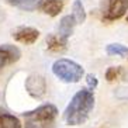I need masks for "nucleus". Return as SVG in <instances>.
<instances>
[{
  "label": "nucleus",
  "mask_w": 128,
  "mask_h": 128,
  "mask_svg": "<svg viewBox=\"0 0 128 128\" xmlns=\"http://www.w3.org/2000/svg\"><path fill=\"white\" fill-rule=\"evenodd\" d=\"M94 107L93 92L89 89H82L72 97L64 113V118L69 125H79L87 120L90 111Z\"/></svg>",
  "instance_id": "nucleus-1"
},
{
  "label": "nucleus",
  "mask_w": 128,
  "mask_h": 128,
  "mask_svg": "<svg viewBox=\"0 0 128 128\" xmlns=\"http://www.w3.org/2000/svg\"><path fill=\"white\" fill-rule=\"evenodd\" d=\"M58 116V110L54 104H42L32 111L23 113L26 120L24 128H51Z\"/></svg>",
  "instance_id": "nucleus-2"
},
{
  "label": "nucleus",
  "mask_w": 128,
  "mask_h": 128,
  "mask_svg": "<svg viewBox=\"0 0 128 128\" xmlns=\"http://www.w3.org/2000/svg\"><path fill=\"white\" fill-rule=\"evenodd\" d=\"M52 72L56 78H59L60 80L66 83L79 82L84 73L83 68L79 64H76L70 59H66V58H60V59L55 60L52 65Z\"/></svg>",
  "instance_id": "nucleus-3"
},
{
  "label": "nucleus",
  "mask_w": 128,
  "mask_h": 128,
  "mask_svg": "<svg viewBox=\"0 0 128 128\" xmlns=\"http://www.w3.org/2000/svg\"><path fill=\"white\" fill-rule=\"evenodd\" d=\"M127 10H128V0H108L103 18L106 21L118 20L127 13Z\"/></svg>",
  "instance_id": "nucleus-4"
},
{
  "label": "nucleus",
  "mask_w": 128,
  "mask_h": 128,
  "mask_svg": "<svg viewBox=\"0 0 128 128\" xmlns=\"http://www.w3.org/2000/svg\"><path fill=\"white\" fill-rule=\"evenodd\" d=\"M26 89H27V92H28L30 96H32V97H35V98H40V97H42L46 92V82L41 75L34 73V75H30L27 78Z\"/></svg>",
  "instance_id": "nucleus-5"
},
{
  "label": "nucleus",
  "mask_w": 128,
  "mask_h": 128,
  "mask_svg": "<svg viewBox=\"0 0 128 128\" xmlns=\"http://www.w3.org/2000/svg\"><path fill=\"white\" fill-rule=\"evenodd\" d=\"M20 56H21V51L16 45H10V44L0 45V69L17 62Z\"/></svg>",
  "instance_id": "nucleus-6"
},
{
  "label": "nucleus",
  "mask_w": 128,
  "mask_h": 128,
  "mask_svg": "<svg viewBox=\"0 0 128 128\" xmlns=\"http://www.w3.org/2000/svg\"><path fill=\"white\" fill-rule=\"evenodd\" d=\"M40 37V31L32 27H18L13 31V38L17 42L26 44V45H31Z\"/></svg>",
  "instance_id": "nucleus-7"
},
{
  "label": "nucleus",
  "mask_w": 128,
  "mask_h": 128,
  "mask_svg": "<svg viewBox=\"0 0 128 128\" xmlns=\"http://www.w3.org/2000/svg\"><path fill=\"white\" fill-rule=\"evenodd\" d=\"M42 13L51 16V17H55L58 16L62 8H64V2L62 0H40V3L37 6Z\"/></svg>",
  "instance_id": "nucleus-8"
},
{
  "label": "nucleus",
  "mask_w": 128,
  "mask_h": 128,
  "mask_svg": "<svg viewBox=\"0 0 128 128\" xmlns=\"http://www.w3.org/2000/svg\"><path fill=\"white\" fill-rule=\"evenodd\" d=\"M75 26H76V21L73 18V16H65L64 18L60 20L59 27H58V35L68 40V37L72 35V32H73Z\"/></svg>",
  "instance_id": "nucleus-9"
},
{
  "label": "nucleus",
  "mask_w": 128,
  "mask_h": 128,
  "mask_svg": "<svg viewBox=\"0 0 128 128\" xmlns=\"http://www.w3.org/2000/svg\"><path fill=\"white\" fill-rule=\"evenodd\" d=\"M66 45H68V41L58 34H51L46 37V48L52 52H62L66 49Z\"/></svg>",
  "instance_id": "nucleus-10"
},
{
  "label": "nucleus",
  "mask_w": 128,
  "mask_h": 128,
  "mask_svg": "<svg viewBox=\"0 0 128 128\" xmlns=\"http://www.w3.org/2000/svg\"><path fill=\"white\" fill-rule=\"evenodd\" d=\"M0 128H21V122L16 116L2 111L0 113Z\"/></svg>",
  "instance_id": "nucleus-11"
},
{
  "label": "nucleus",
  "mask_w": 128,
  "mask_h": 128,
  "mask_svg": "<svg viewBox=\"0 0 128 128\" xmlns=\"http://www.w3.org/2000/svg\"><path fill=\"white\" fill-rule=\"evenodd\" d=\"M73 18H75L76 24L78 23H84V20H86V12H84V7H83V4L80 0H75V3H73Z\"/></svg>",
  "instance_id": "nucleus-12"
},
{
  "label": "nucleus",
  "mask_w": 128,
  "mask_h": 128,
  "mask_svg": "<svg viewBox=\"0 0 128 128\" xmlns=\"http://www.w3.org/2000/svg\"><path fill=\"white\" fill-rule=\"evenodd\" d=\"M7 2L12 6H16L23 10H34L40 3V0H7Z\"/></svg>",
  "instance_id": "nucleus-13"
},
{
  "label": "nucleus",
  "mask_w": 128,
  "mask_h": 128,
  "mask_svg": "<svg viewBox=\"0 0 128 128\" xmlns=\"http://www.w3.org/2000/svg\"><path fill=\"white\" fill-rule=\"evenodd\" d=\"M108 55H116V56H128V48L122 44H110L106 48Z\"/></svg>",
  "instance_id": "nucleus-14"
},
{
  "label": "nucleus",
  "mask_w": 128,
  "mask_h": 128,
  "mask_svg": "<svg viewBox=\"0 0 128 128\" xmlns=\"http://www.w3.org/2000/svg\"><path fill=\"white\" fill-rule=\"evenodd\" d=\"M124 70L121 66H111V68L107 69L106 72V79L108 80V82H114V80H118L122 76Z\"/></svg>",
  "instance_id": "nucleus-15"
},
{
  "label": "nucleus",
  "mask_w": 128,
  "mask_h": 128,
  "mask_svg": "<svg viewBox=\"0 0 128 128\" xmlns=\"http://www.w3.org/2000/svg\"><path fill=\"white\" fill-rule=\"evenodd\" d=\"M87 84H89V90H93V89H96L97 87V84H98V82H97V78L94 75H87Z\"/></svg>",
  "instance_id": "nucleus-16"
},
{
  "label": "nucleus",
  "mask_w": 128,
  "mask_h": 128,
  "mask_svg": "<svg viewBox=\"0 0 128 128\" xmlns=\"http://www.w3.org/2000/svg\"><path fill=\"white\" fill-rule=\"evenodd\" d=\"M127 21H128V14H127Z\"/></svg>",
  "instance_id": "nucleus-17"
}]
</instances>
